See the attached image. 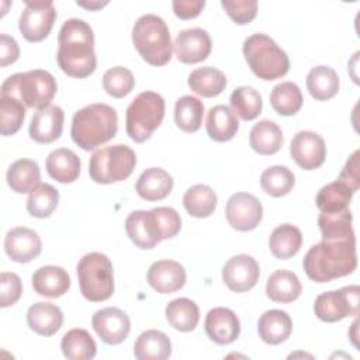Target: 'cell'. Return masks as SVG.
<instances>
[{"mask_svg": "<svg viewBox=\"0 0 360 360\" xmlns=\"http://www.w3.org/2000/svg\"><path fill=\"white\" fill-rule=\"evenodd\" d=\"M56 60L63 73L84 79L96 70L94 34L91 27L80 18H69L63 22L58 35Z\"/></svg>", "mask_w": 360, "mask_h": 360, "instance_id": "6da1fadb", "label": "cell"}, {"mask_svg": "<svg viewBox=\"0 0 360 360\" xmlns=\"http://www.w3.org/2000/svg\"><path fill=\"white\" fill-rule=\"evenodd\" d=\"M302 266L308 278L315 283H329L352 274L357 266L356 239H322L309 248Z\"/></svg>", "mask_w": 360, "mask_h": 360, "instance_id": "7a4b0ae2", "label": "cell"}, {"mask_svg": "<svg viewBox=\"0 0 360 360\" xmlns=\"http://www.w3.org/2000/svg\"><path fill=\"white\" fill-rule=\"evenodd\" d=\"M117 131V111L104 103L89 104L76 111L72 118V139L83 150H91L108 142L115 136Z\"/></svg>", "mask_w": 360, "mask_h": 360, "instance_id": "3957f363", "label": "cell"}, {"mask_svg": "<svg viewBox=\"0 0 360 360\" xmlns=\"http://www.w3.org/2000/svg\"><path fill=\"white\" fill-rule=\"evenodd\" d=\"M132 42L149 65L163 66L172 59L173 44L167 24L156 14H143L135 21Z\"/></svg>", "mask_w": 360, "mask_h": 360, "instance_id": "277c9868", "label": "cell"}, {"mask_svg": "<svg viewBox=\"0 0 360 360\" xmlns=\"http://www.w3.org/2000/svg\"><path fill=\"white\" fill-rule=\"evenodd\" d=\"M56 90V80L48 70L34 69L7 77L1 84L0 94L13 96L28 108L42 110L51 105Z\"/></svg>", "mask_w": 360, "mask_h": 360, "instance_id": "5b68a950", "label": "cell"}, {"mask_svg": "<svg viewBox=\"0 0 360 360\" xmlns=\"http://www.w3.org/2000/svg\"><path fill=\"white\" fill-rule=\"evenodd\" d=\"M243 56L250 70L263 80H276L287 75L290 59L266 34H252L243 41Z\"/></svg>", "mask_w": 360, "mask_h": 360, "instance_id": "8992f818", "label": "cell"}, {"mask_svg": "<svg viewBox=\"0 0 360 360\" xmlns=\"http://www.w3.org/2000/svg\"><path fill=\"white\" fill-rule=\"evenodd\" d=\"M82 295L90 302L108 300L114 292V274L110 259L100 252L86 253L77 263Z\"/></svg>", "mask_w": 360, "mask_h": 360, "instance_id": "52a82bcc", "label": "cell"}, {"mask_svg": "<svg viewBox=\"0 0 360 360\" xmlns=\"http://www.w3.org/2000/svg\"><path fill=\"white\" fill-rule=\"evenodd\" d=\"M136 165L135 152L124 143L104 146L93 152L89 174L98 184H111L128 179Z\"/></svg>", "mask_w": 360, "mask_h": 360, "instance_id": "ba28073f", "label": "cell"}, {"mask_svg": "<svg viewBox=\"0 0 360 360\" xmlns=\"http://www.w3.org/2000/svg\"><path fill=\"white\" fill-rule=\"evenodd\" d=\"M165 117V100L155 91L139 93L128 105L125 129L128 136L142 143L150 138Z\"/></svg>", "mask_w": 360, "mask_h": 360, "instance_id": "9c48e42d", "label": "cell"}, {"mask_svg": "<svg viewBox=\"0 0 360 360\" xmlns=\"http://www.w3.org/2000/svg\"><path fill=\"white\" fill-rule=\"evenodd\" d=\"M359 285L322 292L314 304L315 315L323 322H338L346 316H356L359 315Z\"/></svg>", "mask_w": 360, "mask_h": 360, "instance_id": "30bf717a", "label": "cell"}, {"mask_svg": "<svg viewBox=\"0 0 360 360\" xmlns=\"http://www.w3.org/2000/svg\"><path fill=\"white\" fill-rule=\"evenodd\" d=\"M18 28L22 37L30 42H39L45 39L56 20V10L51 0H24Z\"/></svg>", "mask_w": 360, "mask_h": 360, "instance_id": "8fae6325", "label": "cell"}, {"mask_svg": "<svg viewBox=\"0 0 360 360\" xmlns=\"http://www.w3.org/2000/svg\"><path fill=\"white\" fill-rule=\"evenodd\" d=\"M228 224L240 232L253 231L263 218L262 202L249 193H235L229 197L225 207Z\"/></svg>", "mask_w": 360, "mask_h": 360, "instance_id": "7c38bea8", "label": "cell"}, {"mask_svg": "<svg viewBox=\"0 0 360 360\" xmlns=\"http://www.w3.org/2000/svg\"><path fill=\"white\" fill-rule=\"evenodd\" d=\"M290 153L301 169H318L326 158L325 141L314 131H300L291 139Z\"/></svg>", "mask_w": 360, "mask_h": 360, "instance_id": "4fadbf2b", "label": "cell"}, {"mask_svg": "<svg viewBox=\"0 0 360 360\" xmlns=\"http://www.w3.org/2000/svg\"><path fill=\"white\" fill-rule=\"evenodd\" d=\"M91 326L98 338L107 345L122 343L131 330L128 315L115 307L101 308L94 312L91 318Z\"/></svg>", "mask_w": 360, "mask_h": 360, "instance_id": "5bb4252c", "label": "cell"}, {"mask_svg": "<svg viewBox=\"0 0 360 360\" xmlns=\"http://www.w3.org/2000/svg\"><path fill=\"white\" fill-rule=\"evenodd\" d=\"M260 276L257 262L249 255H236L222 267V280L231 291L245 292L252 290Z\"/></svg>", "mask_w": 360, "mask_h": 360, "instance_id": "9a60e30c", "label": "cell"}, {"mask_svg": "<svg viewBox=\"0 0 360 360\" xmlns=\"http://www.w3.org/2000/svg\"><path fill=\"white\" fill-rule=\"evenodd\" d=\"M212 42L210 34L202 28H188L177 34L173 49L183 63H198L211 53Z\"/></svg>", "mask_w": 360, "mask_h": 360, "instance_id": "2e32d148", "label": "cell"}, {"mask_svg": "<svg viewBox=\"0 0 360 360\" xmlns=\"http://www.w3.org/2000/svg\"><path fill=\"white\" fill-rule=\"evenodd\" d=\"M125 231L139 249H152L162 242V233L153 211H132L125 219Z\"/></svg>", "mask_w": 360, "mask_h": 360, "instance_id": "e0dca14e", "label": "cell"}, {"mask_svg": "<svg viewBox=\"0 0 360 360\" xmlns=\"http://www.w3.org/2000/svg\"><path fill=\"white\" fill-rule=\"evenodd\" d=\"M41 238L34 229L17 226L6 233L4 252L15 263H30L41 255Z\"/></svg>", "mask_w": 360, "mask_h": 360, "instance_id": "ac0fdd59", "label": "cell"}, {"mask_svg": "<svg viewBox=\"0 0 360 360\" xmlns=\"http://www.w3.org/2000/svg\"><path fill=\"white\" fill-rule=\"evenodd\" d=\"M207 336L217 345H229L239 338L240 323L236 314L224 307L208 311L204 322Z\"/></svg>", "mask_w": 360, "mask_h": 360, "instance_id": "d6986e66", "label": "cell"}, {"mask_svg": "<svg viewBox=\"0 0 360 360\" xmlns=\"http://www.w3.org/2000/svg\"><path fill=\"white\" fill-rule=\"evenodd\" d=\"M146 280L160 294H172L186 284V270L174 260H158L150 264Z\"/></svg>", "mask_w": 360, "mask_h": 360, "instance_id": "ffe728a7", "label": "cell"}, {"mask_svg": "<svg viewBox=\"0 0 360 360\" xmlns=\"http://www.w3.org/2000/svg\"><path fill=\"white\" fill-rule=\"evenodd\" d=\"M65 112L58 105H48L38 110L32 118L28 128L31 139L38 143H51L56 141L63 129Z\"/></svg>", "mask_w": 360, "mask_h": 360, "instance_id": "44dd1931", "label": "cell"}, {"mask_svg": "<svg viewBox=\"0 0 360 360\" xmlns=\"http://www.w3.org/2000/svg\"><path fill=\"white\" fill-rule=\"evenodd\" d=\"M32 288L38 295L48 298H58L70 288V277L60 266H42L34 271L31 277Z\"/></svg>", "mask_w": 360, "mask_h": 360, "instance_id": "7402d4cb", "label": "cell"}, {"mask_svg": "<svg viewBox=\"0 0 360 360\" xmlns=\"http://www.w3.org/2000/svg\"><path fill=\"white\" fill-rule=\"evenodd\" d=\"M27 323L35 333L52 336L62 328L63 314L52 302H35L27 311Z\"/></svg>", "mask_w": 360, "mask_h": 360, "instance_id": "603a6c76", "label": "cell"}, {"mask_svg": "<svg viewBox=\"0 0 360 360\" xmlns=\"http://www.w3.org/2000/svg\"><path fill=\"white\" fill-rule=\"evenodd\" d=\"M292 330V321L285 311L269 309L263 312L257 322L260 339L267 345H280L285 342Z\"/></svg>", "mask_w": 360, "mask_h": 360, "instance_id": "cb8c5ba5", "label": "cell"}, {"mask_svg": "<svg viewBox=\"0 0 360 360\" xmlns=\"http://www.w3.org/2000/svg\"><path fill=\"white\" fill-rule=\"evenodd\" d=\"M135 188L143 200L159 201L170 194L173 188V177L162 167H149L141 173Z\"/></svg>", "mask_w": 360, "mask_h": 360, "instance_id": "d4e9b609", "label": "cell"}, {"mask_svg": "<svg viewBox=\"0 0 360 360\" xmlns=\"http://www.w3.org/2000/svg\"><path fill=\"white\" fill-rule=\"evenodd\" d=\"M205 128L208 136L212 141L226 142L236 135L239 129V121L235 112L228 105L218 104L208 110Z\"/></svg>", "mask_w": 360, "mask_h": 360, "instance_id": "484cf974", "label": "cell"}, {"mask_svg": "<svg viewBox=\"0 0 360 360\" xmlns=\"http://www.w3.org/2000/svg\"><path fill=\"white\" fill-rule=\"evenodd\" d=\"M48 174L59 183H73L80 174V159L68 148H58L52 150L45 162Z\"/></svg>", "mask_w": 360, "mask_h": 360, "instance_id": "4316f807", "label": "cell"}, {"mask_svg": "<svg viewBox=\"0 0 360 360\" xmlns=\"http://www.w3.org/2000/svg\"><path fill=\"white\" fill-rule=\"evenodd\" d=\"M172 354L169 336L158 329L142 332L134 343V356L138 360H165Z\"/></svg>", "mask_w": 360, "mask_h": 360, "instance_id": "83f0119b", "label": "cell"}, {"mask_svg": "<svg viewBox=\"0 0 360 360\" xmlns=\"http://www.w3.org/2000/svg\"><path fill=\"white\" fill-rule=\"evenodd\" d=\"M284 142L281 128L270 120H262L255 124L249 134V143L259 155L277 153Z\"/></svg>", "mask_w": 360, "mask_h": 360, "instance_id": "f1b7e54d", "label": "cell"}, {"mask_svg": "<svg viewBox=\"0 0 360 360\" xmlns=\"http://www.w3.org/2000/svg\"><path fill=\"white\" fill-rule=\"evenodd\" d=\"M301 291L300 278L290 270H276L266 283V294L274 302L290 304L301 295Z\"/></svg>", "mask_w": 360, "mask_h": 360, "instance_id": "f546056e", "label": "cell"}, {"mask_svg": "<svg viewBox=\"0 0 360 360\" xmlns=\"http://www.w3.org/2000/svg\"><path fill=\"white\" fill-rule=\"evenodd\" d=\"M8 187L18 193H31L38 184H41L39 166L32 159H18L13 162L7 170Z\"/></svg>", "mask_w": 360, "mask_h": 360, "instance_id": "4dcf8cb0", "label": "cell"}, {"mask_svg": "<svg viewBox=\"0 0 360 360\" xmlns=\"http://www.w3.org/2000/svg\"><path fill=\"white\" fill-rule=\"evenodd\" d=\"M188 87L201 97H215L219 96L225 87H226V76L222 70L212 68V66H204L194 69L188 75Z\"/></svg>", "mask_w": 360, "mask_h": 360, "instance_id": "1f68e13d", "label": "cell"}, {"mask_svg": "<svg viewBox=\"0 0 360 360\" xmlns=\"http://www.w3.org/2000/svg\"><path fill=\"white\" fill-rule=\"evenodd\" d=\"M302 245L301 231L291 224H283L273 229L269 238V248L274 257L285 260L298 253Z\"/></svg>", "mask_w": 360, "mask_h": 360, "instance_id": "d6a6232c", "label": "cell"}, {"mask_svg": "<svg viewBox=\"0 0 360 360\" xmlns=\"http://www.w3.org/2000/svg\"><path fill=\"white\" fill-rule=\"evenodd\" d=\"M339 76L330 66H315L307 75V89L315 100L323 101L335 97L339 91Z\"/></svg>", "mask_w": 360, "mask_h": 360, "instance_id": "836d02e7", "label": "cell"}, {"mask_svg": "<svg viewBox=\"0 0 360 360\" xmlns=\"http://www.w3.org/2000/svg\"><path fill=\"white\" fill-rule=\"evenodd\" d=\"M352 212L349 208L335 212H321L318 217V225L323 240L336 239H356L352 226Z\"/></svg>", "mask_w": 360, "mask_h": 360, "instance_id": "e575fe53", "label": "cell"}, {"mask_svg": "<svg viewBox=\"0 0 360 360\" xmlns=\"http://www.w3.org/2000/svg\"><path fill=\"white\" fill-rule=\"evenodd\" d=\"M165 315L170 326L180 332H191L200 321L197 304L188 298H176L166 305Z\"/></svg>", "mask_w": 360, "mask_h": 360, "instance_id": "d590c367", "label": "cell"}, {"mask_svg": "<svg viewBox=\"0 0 360 360\" xmlns=\"http://www.w3.org/2000/svg\"><path fill=\"white\" fill-rule=\"evenodd\" d=\"M62 353L70 360H90L97 353V345L86 329L75 328L68 330L60 342Z\"/></svg>", "mask_w": 360, "mask_h": 360, "instance_id": "8d00e7d4", "label": "cell"}, {"mask_svg": "<svg viewBox=\"0 0 360 360\" xmlns=\"http://www.w3.org/2000/svg\"><path fill=\"white\" fill-rule=\"evenodd\" d=\"M183 205L191 217L207 218L217 207V194L207 184H195L184 193Z\"/></svg>", "mask_w": 360, "mask_h": 360, "instance_id": "74e56055", "label": "cell"}, {"mask_svg": "<svg viewBox=\"0 0 360 360\" xmlns=\"http://www.w3.org/2000/svg\"><path fill=\"white\" fill-rule=\"evenodd\" d=\"M204 104L194 96H183L174 104V122L184 132H195L201 128Z\"/></svg>", "mask_w": 360, "mask_h": 360, "instance_id": "f35d334b", "label": "cell"}, {"mask_svg": "<svg viewBox=\"0 0 360 360\" xmlns=\"http://www.w3.org/2000/svg\"><path fill=\"white\" fill-rule=\"evenodd\" d=\"M270 104L280 115H294L302 107L301 89L292 82H281L273 87L270 93Z\"/></svg>", "mask_w": 360, "mask_h": 360, "instance_id": "ab89813d", "label": "cell"}, {"mask_svg": "<svg viewBox=\"0 0 360 360\" xmlns=\"http://www.w3.org/2000/svg\"><path fill=\"white\" fill-rule=\"evenodd\" d=\"M352 188L340 180L332 181L323 186L316 194V207L321 212H335L349 208L350 200L353 197Z\"/></svg>", "mask_w": 360, "mask_h": 360, "instance_id": "60d3db41", "label": "cell"}, {"mask_svg": "<svg viewBox=\"0 0 360 360\" xmlns=\"http://www.w3.org/2000/svg\"><path fill=\"white\" fill-rule=\"evenodd\" d=\"M229 103L235 115L240 117L243 121L255 120L262 112L263 107L260 93L249 86L236 87L229 97Z\"/></svg>", "mask_w": 360, "mask_h": 360, "instance_id": "b9f144b4", "label": "cell"}, {"mask_svg": "<svg viewBox=\"0 0 360 360\" xmlns=\"http://www.w3.org/2000/svg\"><path fill=\"white\" fill-rule=\"evenodd\" d=\"M295 184L294 173L281 165L267 167L260 176V186L263 191L271 197L287 195Z\"/></svg>", "mask_w": 360, "mask_h": 360, "instance_id": "7bdbcfd3", "label": "cell"}, {"mask_svg": "<svg viewBox=\"0 0 360 360\" xmlns=\"http://www.w3.org/2000/svg\"><path fill=\"white\" fill-rule=\"evenodd\" d=\"M58 202V190L48 183H41L30 193L27 200V211L35 218H48L56 210Z\"/></svg>", "mask_w": 360, "mask_h": 360, "instance_id": "ee69618b", "label": "cell"}, {"mask_svg": "<svg viewBox=\"0 0 360 360\" xmlns=\"http://www.w3.org/2000/svg\"><path fill=\"white\" fill-rule=\"evenodd\" d=\"M25 105L15 97L0 94V132L3 136L14 135L25 118Z\"/></svg>", "mask_w": 360, "mask_h": 360, "instance_id": "f6af8a7d", "label": "cell"}, {"mask_svg": "<svg viewBox=\"0 0 360 360\" xmlns=\"http://www.w3.org/2000/svg\"><path fill=\"white\" fill-rule=\"evenodd\" d=\"M135 86V77L132 72L124 66H114L108 69L103 76V87L107 94L122 98L132 91Z\"/></svg>", "mask_w": 360, "mask_h": 360, "instance_id": "bcb514c9", "label": "cell"}, {"mask_svg": "<svg viewBox=\"0 0 360 360\" xmlns=\"http://www.w3.org/2000/svg\"><path fill=\"white\" fill-rule=\"evenodd\" d=\"M221 6L226 14L239 25L249 24L257 14V1L256 0H222Z\"/></svg>", "mask_w": 360, "mask_h": 360, "instance_id": "7dc6e473", "label": "cell"}, {"mask_svg": "<svg viewBox=\"0 0 360 360\" xmlns=\"http://www.w3.org/2000/svg\"><path fill=\"white\" fill-rule=\"evenodd\" d=\"M152 211L156 217V221H158V225H159L163 240L165 239H172L180 232L181 218H180L179 212L174 208H172V207H156V208H152Z\"/></svg>", "mask_w": 360, "mask_h": 360, "instance_id": "c3c4849f", "label": "cell"}, {"mask_svg": "<svg viewBox=\"0 0 360 360\" xmlns=\"http://www.w3.org/2000/svg\"><path fill=\"white\" fill-rule=\"evenodd\" d=\"M22 294L21 278L15 273L3 271L0 276V307L14 305Z\"/></svg>", "mask_w": 360, "mask_h": 360, "instance_id": "681fc988", "label": "cell"}, {"mask_svg": "<svg viewBox=\"0 0 360 360\" xmlns=\"http://www.w3.org/2000/svg\"><path fill=\"white\" fill-rule=\"evenodd\" d=\"M359 150H354L352 156L347 159L343 170L339 174L340 181L347 184L353 193H356L360 187V163H359Z\"/></svg>", "mask_w": 360, "mask_h": 360, "instance_id": "f907efd6", "label": "cell"}, {"mask_svg": "<svg viewBox=\"0 0 360 360\" xmlns=\"http://www.w3.org/2000/svg\"><path fill=\"white\" fill-rule=\"evenodd\" d=\"M20 56V48L17 41L7 35L1 34L0 35V66L4 68L7 65L14 63Z\"/></svg>", "mask_w": 360, "mask_h": 360, "instance_id": "816d5d0a", "label": "cell"}, {"mask_svg": "<svg viewBox=\"0 0 360 360\" xmlns=\"http://www.w3.org/2000/svg\"><path fill=\"white\" fill-rule=\"evenodd\" d=\"M173 6V11L174 14L181 18V20H190V18H194L197 17L201 10L204 8L205 6V1L204 0H195V1H184V0H174L172 3Z\"/></svg>", "mask_w": 360, "mask_h": 360, "instance_id": "f5cc1de1", "label": "cell"}, {"mask_svg": "<svg viewBox=\"0 0 360 360\" xmlns=\"http://www.w3.org/2000/svg\"><path fill=\"white\" fill-rule=\"evenodd\" d=\"M77 4L82 6V7L90 8V10H96V8H100V7L105 6L107 1H104V3H101V1H90V3L89 1H77Z\"/></svg>", "mask_w": 360, "mask_h": 360, "instance_id": "db71d44e", "label": "cell"}]
</instances>
